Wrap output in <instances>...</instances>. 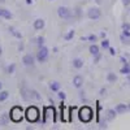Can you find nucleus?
<instances>
[{"mask_svg": "<svg viewBox=\"0 0 130 130\" xmlns=\"http://www.w3.org/2000/svg\"><path fill=\"white\" fill-rule=\"evenodd\" d=\"M92 115L94 113H92V109L90 107H83L78 112V117L82 122H90L92 120Z\"/></svg>", "mask_w": 130, "mask_h": 130, "instance_id": "nucleus-1", "label": "nucleus"}, {"mask_svg": "<svg viewBox=\"0 0 130 130\" xmlns=\"http://www.w3.org/2000/svg\"><path fill=\"white\" fill-rule=\"evenodd\" d=\"M39 117V111L35 107H29L26 109V118L29 122H35Z\"/></svg>", "mask_w": 130, "mask_h": 130, "instance_id": "nucleus-2", "label": "nucleus"}, {"mask_svg": "<svg viewBox=\"0 0 130 130\" xmlns=\"http://www.w3.org/2000/svg\"><path fill=\"white\" fill-rule=\"evenodd\" d=\"M10 120L13 122H21L22 121V109L20 107H13L10 111Z\"/></svg>", "mask_w": 130, "mask_h": 130, "instance_id": "nucleus-3", "label": "nucleus"}, {"mask_svg": "<svg viewBox=\"0 0 130 130\" xmlns=\"http://www.w3.org/2000/svg\"><path fill=\"white\" fill-rule=\"evenodd\" d=\"M37 59L39 62H46L48 60V50L46 47H39L38 52H37Z\"/></svg>", "mask_w": 130, "mask_h": 130, "instance_id": "nucleus-4", "label": "nucleus"}, {"mask_svg": "<svg viewBox=\"0 0 130 130\" xmlns=\"http://www.w3.org/2000/svg\"><path fill=\"white\" fill-rule=\"evenodd\" d=\"M21 96H22L24 100H32V99H35L34 90H29V89H26V87L21 89Z\"/></svg>", "mask_w": 130, "mask_h": 130, "instance_id": "nucleus-5", "label": "nucleus"}, {"mask_svg": "<svg viewBox=\"0 0 130 130\" xmlns=\"http://www.w3.org/2000/svg\"><path fill=\"white\" fill-rule=\"evenodd\" d=\"M57 14H59V17L62 18V20H69V18L72 17L70 10H69L67 7H59V9H57Z\"/></svg>", "mask_w": 130, "mask_h": 130, "instance_id": "nucleus-6", "label": "nucleus"}, {"mask_svg": "<svg viewBox=\"0 0 130 130\" xmlns=\"http://www.w3.org/2000/svg\"><path fill=\"white\" fill-rule=\"evenodd\" d=\"M100 10L98 9V8H90L89 9V12H87V17L90 18V20H99L100 18Z\"/></svg>", "mask_w": 130, "mask_h": 130, "instance_id": "nucleus-7", "label": "nucleus"}, {"mask_svg": "<svg viewBox=\"0 0 130 130\" xmlns=\"http://www.w3.org/2000/svg\"><path fill=\"white\" fill-rule=\"evenodd\" d=\"M22 64L26 65V67H32L35 64V57L32 55H30V53H27V55H25L22 57Z\"/></svg>", "mask_w": 130, "mask_h": 130, "instance_id": "nucleus-8", "label": "nucleus"}, {"mask_svg": "<svg viewBox=\"0 0 130 130\" xmlns=\"http://www.w3.org/2000/svg\"><path fill=\"white\" fill-rule=\"evenodd\" d=\"M44 25H46V22H44L43 18H38V20L34 21V29L35 30H42L43 27H44Z\"/></svg>", "mask_w": 130, "mask_h": 130, "instance_id": "nucleus-9", "label": "nucleus"}, {"mask_svg": "<svg viewBox=\"0 0 130 130\" xmlns=\"http://www.w3.org/2000/svg\"><path fill=\"white\" fill-rule=\"evenodd\" d=\"M82 83H83V78L81 77V75H75V77L73 78V85H74V87L79 89L81 86H82Z\"/></svg>", "mask_w": 130, "mask_h": 130, "instance_id": "nucleus-10", "label": "nucleus"}, {"mask_svg": "<svg viewBox=\"0 0 130 130\" xmlns=\"http://www.w3.org/2000/svg\"><path fill=\"white\" fill-rule=\"evenodd\" d=\"M73 67H74L75 69H81V68H83V60L79 59V57L74 59V60H73Z\"/></svg>", "mask_w": 130, "mask_h": 130, "instance_id": "nucleus-11", "label": "nucleus"}, {"mask_svg": "<svg viewBox=\"0 0 130 130\" xmlns=\"http://www.w3.org/2000/svg\"><path fill=\"white\" fill-rule=\"evenodd\" d=\"M116 109H108L107 111V120L108 121H111V120H113V118L116 117Z\"/></svg>", "mask_w": 130, "mask_h": 130, "instance_id": "nucleus-12", "label": "nucleus"}, {"mask_svg": "<svg viewBox=\"0 0 130 130\" xmlns=\"http://www.w3.org/2000/svg\"><path fill=\"white\" fill-rule=\"evenodd\" d=\"M90 53H91L92 56H96V55H99V47H98V46L95 44V43H94V44H91V46H90Z\"/></svg>", "mask_w": 130, "mask_h": 130, "instance_id": "nucleus-13", "label": "nucleus"}, {"mask_svg": "<svg viewBox=\"0 0 130 130\" xmlns=\"http://www.w3.org/2000/svg\"><path fill=\"white\" fill-rule=\"evenodd\" d=\"M127 109V105H125V104H118L117 107H116V112L117 113H122V112H125Z\"/></svg>", "mask_w": 130, "mask_h": 130, "instance_id": "nucleus-14", "label": "nucleus"}, {"mask_svg": "<svg viewBox=\"0 0 130 130\" xmlns=\"http://www.w3.org/2000/svg\"><path fill=\"white\" fill-rule=\"evenodd\" d=\"M50 89L52 91H59L60 90V83L59 82H51L50 83Z\"/></svg>", "mask_w": 130, "mask_h": 130, "instance_id": "nucleus-15", "label": "nucleus"}, {"mask_svg": "<svg viewBox=\"0 0 130 130\" xmlns=\"http://www.w3.org/2000/svg\"><path fill=\"white\" fill-rule=\"evenodd\" d=\"M8 96H9V92L8 91H0V102H4L8 99Z\"/></svg>", "mask_w": 130, "mask_h": 130, "instance_id": "nucleus-16", "label": "nucleus"}, {"mask_svg": "<svg viewBox=\"0 0 130 130\" xmlns=\"http://www.w3.org/2000/svg\"><path fill=\"white\" fill-rule=\"evenodd\" d=\"M2 17H3V18H7V20H10V18H12V13H10L9 10H7V9H3Z\"/></svg>", "mask_w": 130, "mask_h": 130, "instance_id": "nucleus-17", "label": "nucleus"}, {"mask_svg": "<svg viewBox=\"0 0 130 130\" xmlns=\"http://www.w3.org/2000/svg\"><path fill=\"white\" fill-rule=\"evenodd\" d=\"M9 31L10 32H12V34L16 37V38H18V39H21V38H22V35H21V32H18L14 27H9Z\"/></svg>", "mask_w": 130, "mask_h": 130, "instance_id": "nucleus-18", "label": "nucleus"}, {"mask_svg": "<svg viewBox=\"0 0 130 130\" xmlns=\"http://www.w3.org/2000/svg\"><path fill=\"white\" fill-rule=\"evenodd\" d=\"M73 37H74V30H69L68 34H65V35H64V39H65V40H70Z\"/></svg>", "mask_w": 130, "mask_h": 130, "instance_id": "nucleus-19", "label": "nucleus"}, {"mask_svg": "<svg viewBox=\"0 0 130 130\" xmlns=\"http://www.w3.org/2000/svg\"><path fill=\"white\" fill-rule=\"evenodd\" d=\"M107 79H108V82H115V81L117 79V77L115 75V73H108V75H107Z\"/></svg>", "mask_w": 130, "mask_h": 130, "instance_id": "nucleus-20", "label": "nucleus"}, {"mask_svg": "<svg viewBox=\"0 0 130 130\" xmlns=\"http://www.w3.org/2000/svg\"><path fill=\"white\" fill-rule=\"evenodd\" d=\"M14 69H16V65L14 64H10V65H8V68H7V73L12 74V73H14Z\"/></svg>", "mask_w": 130, "mask_h": 130, "instance_id": "nucleus-21", "label": "nucleus"}, {"mask_svg": "<svg viewBox=\"0 0 130 130\" xmlns=\"http://www.w3.org/2000/svg\"><path fill=\"white\" fill-rule=\"evenodd\" d=\"M35 40H37L35 43H37V44H38L39 47H42V46H43V43H44V38H43V37H38Z\"/></svg>", "mask_w": 130, "mask_h": 130, "instance_id": "nucleus-22", "label": "nucleus"}, {"mask_svg": "<svg viewBox=\"0 0 130 130\" xmlns=\"http://www.w3.org/2000/svg\"><path fill=\"white\" fill-rule=\"evenodd\" d=\"M121 73H124V74H130V68H129V65L125 62V67L121 69Z\"/></svg>", "mask_w": 130, "mask_h": 130, "instance_id": "nucleus-23", "label": "nucleus"}, {"mask_svg": "<svg viewBox=\"0 0 130 130\" xmlns=\"http://www.w3.org/2000/svg\"><path fill=\"white\" fill-rule=\"evenodd\" d=\"M102 47H103L104 50H108V48H109V40H108V39H104V40L102 42Z\"/></svg>", "mask_w": 130, "mask_h": 130, "instance_id": "nucleus-24", "label": "nucleus"}, {"mask_svg": "<svg viewBox=\"0 0 130 130\" xmlns=\"http://www.w3.org/2000/svg\"><path fill=\"white\" fill-rule=\"evenodd\" d=\"M87 39H89V40H91V42H96V39H98V38H96V35H92V34H91V35H89V37H87Z\"/></svg>", "mask_w": 130, "mask_h": 130, "instance_id": "nucleus-25", "label": "nucleus"}, {"mask_svg": "<svg viewBox=\"0 0 130 130\" xmlns=\"http://www.w3.org/2000/svg\"><path fill=\"white\" fill-rule=\"evenodd\" d=\"M59 98H60V99H61V100H64V99H65V98H67V95H65V92H62V91H60V92H59Z\"/></svg>", "mask_w": 130, "mask_h": 130, "instance_id": "nucleus-26", "label": "nucleus"}, {"mask_svg": "<svg viewBox=\"0 0 130 130\" xmlns=\"http://www.w3.org/2000/svg\"><path fill=\"white\" fill-rule=\"evenodd\" d=\"M108 50H109V53H111V55H115V53H116V51H115L113 48H111V47L108 48Z\"/></svg>", "mask_w": 130, "mask_h": 130, "instance_id": "nucleus-27", "label": "nucleus"}, {"mask_svg": "<svg viewBox=\"0 0 130 130\" xmlns=\"http://www.w3.org/2000/svg\"><path fill=\"white\" fill-rule=\"evenodd\" d=\"M122 27H124V30H129V24H124Z\"/></svg>", "mask_w": 130, "mask_h": 130, "instance_id": "nucleus-28", "label": "nucleus"}, {"mask_svg": "<svg viewBox=\"0 0 130 130\" xmlns=\"http://www.w3.org/2000/svg\"><path fill=\"white\" fill-rule=\"evenodd\" d=\"M105 92H107L105 89H102V90H100V95H105Z\"/></svg>", "mask_w": 130, "mask_h": 130, "instance_id": "nucleus-29", "label": "nucleus"}, {"mask_svg": "<svg viewBox=\"0 0 130 130\" xmlns=\"http://www.w3.org/2000/svg\"><path fill=\"white\" fill-rule=\"evenodd\" d=\"M100 127H104V129H105V127H107V124H105V121H104V122H102V124H100Z\"/></svg>", "mask_w": 130, "mask_h": 130, "instance_id": "nucleus-30", "label": "nucleus"}, {"mask_svg": "<svg viewBox=\"0 0 130 130\" xmlns=\"http://www.w3.org/2000/svg\"><path fill=\"white\" fill-rule=\"evenodd\" d=\"M122 3H124L125 5H127V4L130 3V0H122Z\"/></svg>", "mask_w": 130, "mask_h": 130, "instance_id": "nucleus-31", "label": "nucleus"}, {"mask_svg": "<svg viewBox=\"0 0 130 130\" xmlns=\"http://www.w3.org/2000/svg\"><path fill=\"white\" fill-rule=\"evenodd\" d=\"M26 3H27V4H31V3H32V0H26Z\"/></svg>", "mask_w": 130, "mask_h": 130, "instance_id": "nucleus-32", "label": "nucleus"}, {"mask_svg": "<svg viewBox=\"0 0 130 130\" xmlns=\"http://www.w3.org/2000/svg\"><path fill=\"white\" fill-rule=\"evenodd\" d=\"M2 87H3V83L0 82V91H2Z\"/></svg>", "mask_w": 130, "mask_h": 130, "instance_id": "nucleus-33", "label": "nucleus"}, {"mask_svg": "<svg viewBox=\"0 0 130 130\" xmlns=\"http://www.w3.org/2000/svg\"><path fill=\"white\" fill-rule=\"evenodd\" d=\"M2 12H3V9H2V8H0V17H2Z\"/></svg>", "mask_w": 130, "mask_h": 130, "instance_id": "nucleus-34", "label": "nucleus"}, {"mask_svg": "<svg viewBox=\"0 0 130 130\" xmlns=\"http://www.w3.org/2000/svg\"><path fill=\"white\" fill-rule=\"evenodd\" d=\"M129 109H130V105H129Z\"/></svg>", "mask_w": 130, "mask_h": 130, "instance_id": "nucleus-35", "label": "nucleus"}, {"mask_svg": "<svg viewBox=\"0 0 130 130\" xmlns=\"http://www.w3.org/2000/svg\"><path fill=\"white\" fill-rule=\"evenodd\" d=\"M50 2H52V0H50Z\"/></svg>", "mask_w": 130, "mask_h": 130, "instance_id": "nucleus-36", "label": "nucleus"}]
</instances>
